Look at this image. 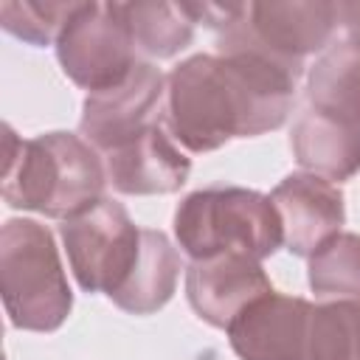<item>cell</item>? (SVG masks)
Here are the masks:
<instances>
[{
    "mask_svg": "<svg viewBox=\"0 0 360 360\" xmlns=\"http://www.w3.org/2000/svg\"><path fill=\"white\" fill-rule=\"evenodd\" d=\"M225 59L194 56L169 76V112L177 138L194 152L233 135H256L284 121L301 65L276 59L231 25Z\"/></svg>",
    "mask_w": 360,
    "mask_h": 360,
    "instance_id": "1",
    "label": "cell"
},
{
    "mask_svg": "<svg viewBox=\"0 0 360 360\" xmlns=\"http://www.w3.org/2000/svg\"><path fill=\"white\" fill-rule=\"evenodd\" d=\"M174 228L180 245L197 259L219 253L262 259L281 242V219L270 200L242 188L191 194L177 208Z\"/></svg>",
    "mask_w": 360,
    "mask_h": 360,
    "instance_id": "2",
    "label": "cell"
},
{
    "mask_svg": "<svg viewBox=\"0 0 360 360\" xmlns=\"http://www.w3.org/2000/svg\"><path fill=\"white\" fill-rule=\"evenodd\" d=\"M25 158L20 166V180H11L20 186L17 194H11V205L39 208L45 214H73L82 208L96 205L98 188H101V169L98 160L84 149L73 135L53 132L48 138L31 141L22 146Z\"/></svg>",
    "mask_w": 360,
    "mask_h": 360,
    "instance_id": "3",
    "label": "cell"
},
{
    "mask_svg": "<svg viewBox=\"0 0 360 360\" xmlns=\"http://www.w3.org/2000/svg\"><path fill=\"white\" fill-rule=\"evenodd\" d=\"M62 233L82 287L107 290L115 298L141 262L143 231H135L118 202L98 200L82 217L65 222Z\"/></svg>",
    "mask_w": 360,
    "mask_h": 360,
    "instance_id": "4",
    "label": "cell"
},
{
    "mask_svg": "<svg viewBox=\"0 0 360 360\" xmlns=\"http://www.w3.org/2000/svg\"><path fill=\"white\" fill-rule=\"evenodd\" d=\"M129 25L124 6L82 3L65 22L59 39V59L65 70L84 87L101 93L118 87L132 73Z\"/></svg>",
    "mask_w": 360,
    "mask_h": 360,
    "instance_id": "5",
    "label": "cell"
},
{
    "mask_svg": "<svg viewBox=\"0 0 360 360\" xmlns=\"http://www.w3.org/2000/svg\"><path fill=\"white\" fill-rule=\"evenodd\" d=\"M17 231L22 236V273H6V304L17 326L51 329L65 318L70 292L62 281L51 236L34 222H17Z\"/></svg>",
    "mask_w": 360,
    "mask_h": 360,
    "instance_id": "6",
    "label": "cell"
},
{
    "mask_svg": "<svg viewBox=\"0 0 360 360\" xmlns=\"http://www.w3.org/2000/svg\"><path fill=\"white\" fill-rule=\"evenodd\" d=\"M312 309L301 298L270 295L250 301L231 323V343L245 360H307Z\"/></svg>",
    "mask_w": 360,
    "mask_h": 360,
    "instance_id": "7",
    "label": "cell"
},
{
    "mask_svg": "<svg viewBox=\"0 0 360 360\" xmlns=\"http://www.w3.org/2000/svg\"><path fill=\"white\" fill-rule=\"evenodd\" d=\"M160 104V73L152 65H135V70L110 90L87 98L82 129L84 135L104 146L107 152L118 143L143 132L152 112Z\"/></svg>",
    "mask_w": 360,
    "mask_h": 360,
    "instance_id": "8",
    "label": "cell"
},
{
    "mask_svg": "<svg viewBox=\"0 0 360 360\" xmlns=\"http://www.w3.org/2000/svg\"><path fill=\"white\" fill-rule=\"evenodd\" d=\"M273 292L262 267L242 253H219L211 259H197L188 273V298L200 318L225 326L250 301Z\"/></svg>",
    "mask_w": 360,
    "mask_h": 360,
    "instance_id": "9",
    "label": "cell"
},
{
    "mask_svg": "<svg viewBox=\"0 0 360 360\" xmlns=\"http://www.w3.org/2000/svg\"><path fill=\"white\" fill-rule=\"evenodd\" d=\"M107 166L115 188L129 194L174 191L188 174V160L155 127L110 149Z\"/></svg>",
    "mask_w": 360,
    "mask_h": 360,
    "instance_id": "10",
    "label": "cell"
},
{
    "mask_svg": "<svg viewBox=\"0 0 360 360\" xmlns=\"http://www.w3.org/2000/svg\"><path fill=\"white\" fill-rule=\"evenodd\" d=\"M273 200L281 205L290 231V250L304 256L323 245V236L332 233L343 219L340 191L318 177H287Z\"/></svg>",
    "mask_w": 360,
    "mask_h": 360,
    "instance_id": "11",
    "label": "cell"
},
{
    "mask_svg": "<svg viewBox=\"0 0 360 360\" xmlns=\"http://www.w3.org/2000/svg\"><path fill=\"white\" fill-rule=\"evenodd\" d=\"M315 112L360 132V42H343L312 73Z\"/></svg>",
    "mask_w": 360,
    "mask_h": 360,
    "instance_id": "12",
    "label": "cell"
},
{
    "mask_svg": "<svg viewBox=\"0 0 360 360\" xmlns=\"http://www.w3.org/2000/svg\"><path fill=\"white\" fill-rule=\"evenodd\" d=\"M174 276H177V256L169 248L166 236L155 233V231H143L141 262H138L132 278L127 281V287L115 295V301L124 309L149 312L169 298V292L174 287Z\"/></svg>",
    "mask_w": 360,
    "mask_h": 360,
    "instance_id": "13",
    "label": "cell"
},
{
    "mask_svg": "<svg viewBox=\"0 0 360 360\" xmlns=\"http://www.w3.org/2000/svg\"><path fill=\"white\" fill-rule=\"evenodd\" d=\"M124 17L129 25L132 39L141 42L149 53L158 56H172L174 51L186 48L191 39V20H183L186 11L183 6H158V3H138V6H124Z\"/></svg>",
    "mask_w": 360,
    "mask_h": 360,
    "instance_id": "14",
    "label": "cell"
},
{
    "mask_svg": "<svg viewBox=\"0 0 360 360\" xmlns=\"http://www.w3.org/2000/svg\"><path fill=\"white\" fill-rule=\"evenodd\" d=\"M309 281L323 295H360V239L335 236L323 242L312 256Z\"/></svg>",
    "mask_w": 360,
    "mask_h": 360,
    "instance_id": "15",
    "label": "cell"
},
{
    "mask_svg": "<svg viewBox=\"0 0 360 360\" xmlns=\"http://www.w3.org/2000/svg\"><path fill=\"white\" fill-rule=\"evenodd\" d=\"M79 3H3L0 6V17L3 25L14 34L31 39V42H48L53 28L68 22L76 14Z\"/></svg>",
    "mask_w": 360,
    "mask_h": 360,
    "instance_id": "16",
    "label": "cell"
}]
</instances>
